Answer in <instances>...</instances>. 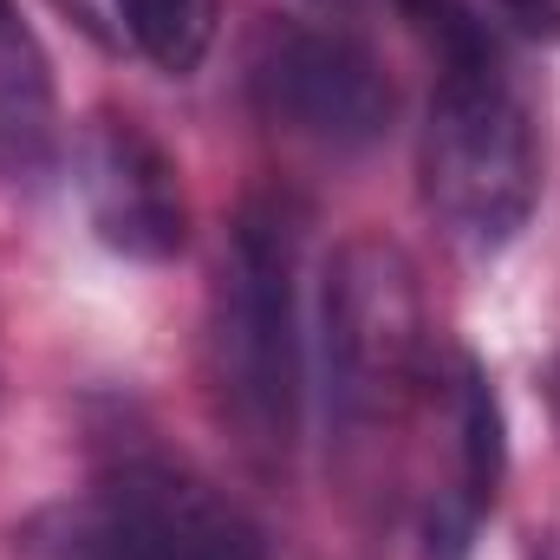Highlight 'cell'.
Segmentation results:
<instances>
[{"mask_svg": "<svg viewBox=\"0 0 560 560\" xmlns=\"http://www.w3.org/2000/svg\"><path fill=\"white\" fill-rule=\"evenodd\" d=\"M66 560H268L248 509L189 456L118 436L92 469V495L72 515Z\"/></svg>", "mask_w": 560, "mask_h": 560, "instance_id": "4", "label": "cell"}, {"mask_svg": "<svg viewBox=\"0 0 560 560\" xmlns=\"http://www.w3.org/2000/svg\"><path fill=\"white\" fill-rule=\"evenodd\" d=\"M430 365V313L418 268L385 235H352L319 287V398L326 423L359 443L398 418Z\"/></svg>", "mask_w": 560, "mask_h": 560, "instance_id": "3", "label": "cell"}, {"mask_svg": "<svg viewBox=\"0 0 560 560\" xmlns=\"http://www.w3.org/2000/svg\"><path fill=\"white\" fill-rule=\"evenodd\" d=\"M555 405H560V372H555Z\"/></svg>", "mask_w": 560, "mask_h": 560, "instance_id": "12", "label": "cell"}, {"mask_svg": "<svg viewBox=\"0 0 560 560\" xmlns=\"http://www.w3.org/2000/svg\"><path fill=\"white\" fill-rule=\"evenodd\" d=\"M456 430H463V489H469V509H482L502 476V411H495L489 378L469 359L456 378Z\"/></svg>", "mask_w": 560, "mask_h": 560, "instance_id": "8", "label": "cell"}, {"mask_svg": "<svg viewBox=\"0 0 560 560\" xmlns=\"http://www.w3.org/2000/svg\"><path fill=\"white\" fill-rule=\"evenodd\" d=\"M118 20L143 59L170 79H189L222 26V0H118Z\"/></svg>", "mask_w": 560, "mask_h": 560, "instance_id": "7", "label": "cell"}, {"mask_svg": "<svg viewBox=\"0 0 560 560\" xmlns=\"http://www.w3.org/2000/svg\"><path fill=\"white\" fill-rule=\"evenodd\" d=\"M72 170H79V196H85V215L105 248H118L125 261H176L183 255V242H189L183 170L131 112L98 105L79 125Z\"/></svg>", "mask_w": 560, "mask_h": 560, "instance_id": "6", "label": "cell"}, {"mask_svg": "<svg viewBox=\"0 0 560 560\" xmlns=\"http://www.w3.org/2000/svg\"><path fill=\"white\" fill-rule=\"evenodd\" d=\"M489 7L535 39H560V0H489Z\"/></svg>", "mask_w": 560, "mask_h": 560, "instance_id": "10", "label": "cell"}, {"mask_svg": "<svg viewBox=\"0 0 560 560\" xmlns=\"http://www.w3.org/2000/svg\"><path fill=\"white\" fill-rule=\"evenodd\" d=\"M332 7H392L423 46L436 52V59H450V52H476V46L495 39L476 0H332Z\"/></svg>", "mask_w": 560, "mask_h": 560, "instance_id": "9", "label": "cell"}, {"mask_svg": "<svg viewBox=\"0 0 560 560\" xmlns=\"http://www.w3.org/2000/svg\"><path fill=\"white\" fill-rule=\"evenodd\" d=\"M248 98L280 138L326 156L372 150L398 118L385 59L359 33L326 20H261L248 46Z\"/></svg>", "mask_w": 560, "mask_h": 560, "instance_id": "5", "label": "cell"}, {"mask_svg": "<svg viewBox=\"0 0 560 560\" xmlns=\"http://www.w3.org/2000/svg\"><path fill=\"white\" fill-rule=\"evenodd\" d=\"M7 20H13V13H7V0H0V26H7Z\"/></svg>", "mask_w": 560, "mask_h": 560, "instance_id": "11", "label": "cell"}, {"mask_svg": "<svg viewBox=\"0 0 560 560\" xmlns=\"http://www.w3.org/2000/svg\"><path fill=\"white\" fill-rule=\"evenodd\" d=\"M300 248L306 215L287 196H248L229 222L209 293V385L215 411L261 469H287L306 411L300 339Z\"/></svg>", "mask_w": 560, "mask_h": 560, "instance_id": "1", "label": "cell"}, {"mask_svg": "<svg viewBox=\"0 0 560 560\" xmlns=\"http://www.w3.org/2000/svg\"><path fill=\"white\" fill-rule=\"evenodd\" d=\"M436 66L443 72H436L418 143L423 209L436 215V229L456 248L495 255L528 229V215L541 202L535 112H528L515 72L502 66L495 39L476 52H450Z\"/></svg>", "mask_w": 560, "mask_h": 560, "instance_id": "2", "label": "cell"}]
</instances>
